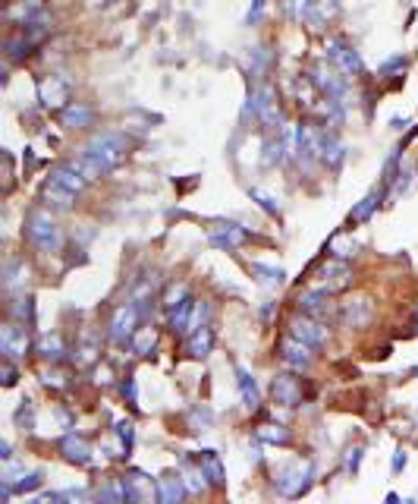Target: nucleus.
Wrapping results in <instances>:
<instances>
[{
    "mask_svg": "<svg viewBox=\"0 0 418 504\" xmlns=\"http://www.w3.org/2000/svg\"><path fill=\"white\" fill-rule=\"evenodd\" d=\"M290 334H292L296 341H302V344H308L312 350H314V347H324L327 338H330L324 325H318V321H312V318H305V316L290 321Z\"/></svg>",
    "mask_w": 418,
    "mask_h": 504,
    "instance_id": "6e6552de",
    "label": "nucleus"
},
{
    "mask_svg": "<svg viewBox=\"0 0 418 504\" xmlns=\"http://www.w3.org/2000/svg\"><path fill=\"white\" fill-rule=\"evenodd\" d=\"M324 281H327V294L330 290H346L349 284H352V277H349V265L343 259H336V262H330V265H324Z\"/></svg>",
    "mask_w": 418,
    "mask_h": 504,
    "instance_id": "6ab92c4d",
    "label": "nucleus"
},
{
    "mask_svg": "<svg viewBox=\"0 0 418 504\" xmlns=\"http://www.w3.org/2000/svg\"><path fill=\"white\" fill-rule=\"evenodd\" d=\"M123 486H126V501H148L151 495H158L154 492V486H151V479L145 476V473H126L123 476Z\"/></svg>",
    "mask_w": 418,
    "mask_h": 504,
    "instance_id": "2eb2a0df",
    "label": "nucleus"
},
{
    "mask_svg": "<svg viewBox=\"0 0 418 504\" xmlns=\"http://www.w3.org/2000/svg\"><path fill=\"white\" fill-rule=\"evenodd\" d=\"M248 240V233L246 227H239V224H224V227H214L211 230V243L217 246V250H239L242 243Z\"/></svg>",
    "mask_w": 418,
    "mask_h": 504,
    "instance_id": "9b49d317",
    "label": "nucleus"
},
{
    "mask_svg": "<svg viewBox=\"0 0 418 504\" xmlns=\"http://www.w3.org/2000/svg\"><path fill=\"white\" fill-rule=\"evenodd\" d=\"M138 318H142V312H138L136 303L120 306V309L114 312V318H110V338H114L116 344H126V341H132Z\"/></svg>",
    "mask_w": 418,
    "mask_h": 504,
    "instance_id": "0eeeda50",
    "label": "nucleus"
},
{
    "mask_svg": "<svg viewBox=\"0 0 418 504\" xmlns=\"http://www.w3.org/2000/svg\"><path fill=\"white\" fill-rule=\"evenodd\" d=\"M10 312L16 316L19 321H26V325H32L35 321V306H32V296H26V299H16V303L10 306Z\"/></svg>",
    "mask_w": 418,
    "mask_h": 504,
    "instance_id": "f704fd0d",
    "label": "nucleus"
},
{
    "mask_svg": "<svg viewBox=\"0 0 418 504\" xmlns=\"http://www.w3.org/2000/svg\"><path fill=\"white\" fill-rule=\"evenodd\" d=\"M261 441H270V444H286L290 441V432H286L283 426H264L261 432H258Z\"/></svg>",
    "mask_w": 418,
    "mask_h": 504,
    "instance_id": "4c0bfd02",
    "label": "nucleus"
},
{
    "mask_svg": "<svg viewBox=\"0 0 418 504\" xmlns=\"http://www.w3.org/2000/svg\"><path fill=\"white\" fill-rule=\"evenodd\" d=\"M0 347H4L6 360H19V356L28 353V334L22 331V328H16V325L4 328V334H0Z\"/></svg>",
    "mask_w": 418,
    "mask_h": 504,
    "instance_id": "f8f14e48",
    "label": "nucleus"
},
{
    "mask_svg": "<svg viewBox=\"0 0 418 504\" xmlns=\"http://www.w3.org/2000/svg\"><path fill=\"white\" fill-rule=\"evenodd\" d=\"M154 344H158V334L151 331V328H142V331H136L132 334V350H136L138 356H148Z\"/></svg>",
    "mask_w": 418,
    "mask_h": 504,
    "instance_id": "473e14b6",
    "label": "nucleus"
},
{
    "mask_svg": "<svg viewBox=\"0 0 418 504\" xmlns=\"http://www.w3.org/2000/svg\"><path fill=\"white\" fill-rule=\"evenodd\" d=\"M274 400L283 407H296L302 400V385L292 375H277L274 378Z\"/></svg>",
    "mask_w": 418,
    "mask_h": 504,
    "instance_id": "4468645a",
    "label": "nucleus"
},
{
    "mask_svg": "<svg viewBox=\"0 0 418 504\" xmlns=\"http://www.w3.org/2000/svg\"><path fill=\"white\" fill-rule=\"evenodd\" d=\"M236 382H239V394H242V404L248 407V410H255V407L261 404V394H258V385H255V375L248 372L246 366H236Z\"/></svg>",
    "mask_w": 418,
    "mask_h": 504,
    "instance_id": "a211bd4d",
    "label": "nucleus"
},
{
    "mask_svg": "<svg viewBox=\"0 0 418 504\" xmlns=\"http://www.w3.org/2000/svg\"><path fill=\"white\" fill-rule=\"evenodd\" d=\"M126 155H129V139L123 133H110L107 129V133L92 136V142L85 145L82 158H79V167L85 171L88 180H98L114 171V167H120Z\"/></svg>",
    "mask_w": 418,
    "mask_h": 504,
    "instance_id": "f257e3e1",
    "label": "nucleus"
},
{
    "mask_svg": "<svg viewBox=\"0 0 418 504\" xmlns=\"http://www.w3.org/2000/svg\"><path fill=\"white\" fill-rule=\"evenodd\" d=\"M252 274L261 277L264 287H280L283 284V268H274V265H264V262H252Z\"/></svg>",
    "mask_w": 418,
    "mask_h": 504,
    "instance_id": "c85d7f7f",
    "label": "nucleus"
},
{
    "mask_svg": "<svg viewBox=\"0 0 418 504\" xmlns=\"http://www.w3.org/2000/svg\"><path fill=\"white\" fill-rule=\"evenodd\" d=\"M4 385H16V369H13V363L4 366Z\"/></svg>",
    "mask_w": 418,
    "mask_h": 504,
    "instance_id": "de8ad7c7",
    "label": "nucleus"
},
{
    "mask_svg": "<svg viewBox=\"0 0 418 504\" xmlns=\"http://www.w3.org/2000/svg\"><path fill=\"white\" fill-rule=\"evenodd\" d=\"M274 486L280 495H286V498L302 495L305 488L312 486V463H308V460H290V463H280L274 470Z\"/></svg>",
    "mask_w": 418,
    "mask_h": 504,
    "instance_id": "f03ea898",
    "label": "nucleus"
},
{
    "mask_svg": "<svg viewBox=\"0 0 418 504\" xmlns=\"http://www.w3.org/2000/svg\"><path fill=\"white\" fill-rule=\"evenodd\" d=\"M358 460H362V448H352L349 457H346V470H349V473L358 470Z\"/></svg>",
    "mask_w": 418,
    "mask_h": 504,
    "instance_id": "a18cd8bd",
    "label": "nucleus"
},
{
    "mask_svg": "<svg viewBox=\"0 0 418 504\" xmlns=\"http://www.w3.org/2000/svg\"><path fill=\"white\" fill-rule=\"evenodd\" d=\"M208 422H211V413L208 410H204V416L202 413H192V432H204V426H208Z\"/></svg>",
    "mask_w": 418,
    "mask_h": 504,
    "instance_id": "79ce46f5",
    "label": "nucleus"
},
{
    "mask_svg": "<svg viewBox=\"0 0 418 504\" xmlns=\"http://www.w3.org/2000/svg\"><path fill=\"white\" fill-rule=\"evenodd\" d=\"M286 13H290L292 19H302L308 13V0H286Z\"/></svg>",
    "mask_w": 418,
    "mask_h": 504,
    "instance_id": "a19ab883",
    "label": "nucleus"
},
{
    "mask_svg": "<svg viewBox=\"0 0 418 504\" xmlns=\"http://www.w3.org/2000/svg\"><path fill=\"white\" fill-rule=\"evenodd\" d=\"M38 101L48 111H63L70 107V85L60 76H44L38 82Z\"/></svg>",
    "mask_w": 418,
    "mask_h": 504,
    "instance_id": "423d86ee",
    "label": "nucleus"
},
{
    "mask_svg": "<svg viewBox=\"0 0 418 504\" xmlns=\"http://www.w3.org/2000/svg\"><path fill=\"white\" fill-rule=\"evenodd\" d=\"M406 466V454L402 451H396V457H393V470H402Z\"/></svg>",
    "mask_w": 418,
    "mask_h": 504,
    "instance_id": "09e8293b",
    "label": "nucleus"
},
{
    "mask_svg": "<svg viewBox=\"0 0 418 504\" xmlns=\"http://www.w3.org/2000/svg\"><path fill=\"white\" fill-rule=\"evenodd\" d=\"M327 60L334 63L336 70L343 73V76H358L365 67H362V57H358V50H352L346 41H340V38H330L327 41Z\"/></svg>",
    "mask_w": 418,
    "mask_h": 504,
    "instance_id": "39448f33",
    "label": "nucleus"
},
{
    "mask_svg": "<svg viewBox=\"0 0 418 504\" xmlns=\"http://www.w3.org/2000/svg\"><path fill=\"white\" fill-rule=\"evenodd\" d=\"M211 347H214V331H211L208 325L195 328V331L189 334V356H195V360H204V356L211 353Z\"/></svg>",
    "mask_w": 418,
    "mask_h": 504,
    "instance_id": "aec40b11",
    "label": "nucleus"
},
{
    "mask_svg": "<svg viewBox=\"0 0 418 504\" xmlns=\"http://www.w3.org/2000/svg\"><path fill=\"white\" fill-rule=\"evenodd\" d=\"M299 309H302L305 316H324L327 312V290H305V294L299 296Z\"/></svg>",
    "mask_w": 418,
    "mask_h": 504,
    "instance_id": "bb28decb",
    "label": "nucleus"
},
{
    "mask_svg": "<svg viewBox=\"0 0 418 504\" xmlns=\"http://www.w3.org/2000/svg\"><path fill=\"white\" fill-rule=\"evenodd\" d=\"M378 202H380V193H368V195H365V199H362V202H358L356 208L349 211V221H352V224H362V221H368V218H371V211L378 208Z\"/></svg>",
    "mask_w": 418,
    "mask_h": 504,
    "instance_id": "c756f323",
    "label": "nucleus"
},
{
    "mask_svg": "<svg viewBox=\"0 0 418 504\" xmlns=\"http://www.w3.org/2000/svg\"><path fill=\"white\" fill-rule=\"evenodd\" d=\"M4 277H6V287L10 290H16V287H22V284L28 281V268H26V262H10V265L4 268Z\"/></svg>",
    "mask_w": 418,
    "mask_h": 504,
    "instance_id": "2f4dec72",
    "label": "nucleus"
},
{
    "mask_svg": "<svg viewBox=\"0 0 418 504\" xmlns=\"http://www.w3.org/2000/svg\"><path fill=\"white\" fill-rule=\"evenodd\" d=\"M35 41L28 38V35H19V38H10L6 41V54L13 57V60H19V57H26L28 54V48H32Z\"/></svg>",
    "mask_w": 418,
    "mask_h": 504,
    "instance_id": "c9c22d12",
    "label": "nucleus"
},
{
    "mask_svg": "<svg viewBox=\"0 0 418 504\" xmlns=\"http://www.w3.org/2000/svg\"><path fill=\"white\" fill-rule=\"evenodd\" d=\"M330 252H334L336 259L346 262V259H352V255H356V243H349L346 237H334V240H330Z\"/></svg>",
    "mask_w": 418,
    "mask_h": 504,
    "instance_id": "e433bc0d",
    "label": "nucleus"
},
{
    "mask_svg": "<svg viewBox=\"0 0 418 504\" xmlns=\"http://www.w3.org/2000/svg\"><path fill=\"white\" fill-rule=\"evenodd\" d=\"M318 158L324 161L327 167H336L343 158H346V145H343L340 139H334V133L321 129L318 133Z\"/></svg>",
    "mask_w": 418,
    "mask_h": 504,
    "instance_id": "ddd939ff",
    "label": "nucleus"
},
{
    "mask_svg": "<svg viewBox=\"0 0 418 504\" xmlns=\"http://www.w3.org/2000/svg\"><path fill=\"white\" fill-rule=\"evenodd\" d=\"M26 230H28V240L38 246L41 252H57L63 246V237H60V227L54 224V218L48 211L35 208L26 221Z\"/></svg>",
    "mask_w": 418,
    "mask_h": 504,
    "instance_id": "7ed1b4c3",
    "label": "nucleus"
},
{
    "mask_svg": "<svg viewBox=\"0 0 418 504\" xmlns=\"http://www.w3.org/2000/svg\"><path fill=\"white\" fill-rule=\"evenodd\" d=\"M72 199H76V193H70V189H63V186H57V183H50V180H48V186H44V202H48V205L70 208Z\"/></svg>",
    "mask_w": 418,
    "mask_h": 504,
    "instance_id": "cd10ccee",
    "label": "nucleus"
},
{
    "mask_svg": "<svg viewBox=\"0 0 418 504\" xmlns=\"http://www.w3.org/2000/svg\"><path fill=\"white\" fill-rule=\"evenodd\" d=\"M189 294H186V287H182V284H176V287H170L167 290V296H164V306L167 309H173L176 303H182V299H186Z\"/></svg>",
    "mask_w": 418,
    "mask_h": 504,
    "instance_id": "ea45409f",
    "label": "nucleus"
},
{
    "mask_svg": "<svg viewBox=\"0 0 418 504\" xmlns=\"http://www.w3.org/2000/svg\"><path fill=\"white\" fill-rule=\"evenodd\" d=\"M261 13H264V0H255L252 4V10H248V26H255L261 19Z\"/></svg>",
    "mask_w": 418,
    "mask_h": 504,
    "instance_id": "49530a36",
    "label": "nucleus"
},
{
    "mask_svg": "<svg viewBox=\"0 0 418 504\" xmlns=\"http://www.w3.org/2000/svg\"><path fill=\"white\" fill-rule=\"evenodd\" d=\"M312 82H314V89L324 92L327 98H336L340 104H346V101H343L346 98V76H343L334 63H318L312 73Z\"/></svg>",
    "mask_w": 418,
    "mask_h": 504,
    "instance_id": "20e7f679",
    "label": "nucleus"
},
{
    "mask_svg": "<svg viewBox=\"0 0 418 504\" xmlns=\"http://www.w3.org/2000/svg\"><path fill=\"white\" fill-rule=\"evenodd\" d=\"M343 321H346L349 328H365L371 321V303H368V299L349 303L346 309H343Z\"/></svg>",
    "mask_w": 418,
    "mask_h": 504,
    "instance_id": "a878e982",
    "label": "nucleus"
},
{
    "mask_svg": "<svg viewBox=\"0 0 418 504\" xmlns=\"http://www.w3.org/2000/svg\"><path fill=\"white\" fill-rule=\"evenodd\" d=\"M0 451H4V454H0L4 460H13V448H10V441H4V448H0Z\"/></svg>",
    "mask_w": 418,
    "mask_h": 504,
    "instance_id": "8fccbe9b",
    "label": "nucleus"
},
{
    "mask_svg": "<svg viewBox=\"0 0 418 504\" xmlns=\"http://www.w3.org/2000/svg\"><path fill=\"white\" fill-rule=\"evenodd\" d=\"M38 353L44 356V360L57 363V360L63 356V341L57 338V334H44V338L38 341Z\"/></svg>",
    "mask_w": 418,
    "mask_h": 504,
    "instance_id": "7c9ffc66",
    "label": "nucleus"
},
{
    "mask_svg": "<svg viewBox=\"0 0 418 504\" xmlns=\"http://www.w3.org/2000/svg\"><path fill=\"white\" fill-rule=\"evenodd\" d=\"M60 120H63V127H70V129H82V127H92L94 114H92V107H85V104H70L60 111Z\"/></svg>",
    "mask_w": 418,
    "mask_h": 504,
    "instance_id": "5701e85b",
    "label": "nucleus"
},
{
    "mask_svg": "<svg viewBox=\"0 0 418 504\" xmlns=\"http://www.w3.org/2000/svg\"><path fill=\"white\" fill-rule=\"evenodd\" d=\"M186 495V482H182V476H160L158 479V498L164 504H176Z\"/></svg>",
    "mask_w": 418,
    "mask_h": 504,
    "instance_id": "412c9836",
    "label": "nucleus"
},
{
    "mask_svg": "<svg viewBox=\"0 0 418 504\" xmlns=\"http://www.w3.org/2000/svg\"><path fill=\"white\" fill-rule=\"evenodd\" d=\"M50 183H57V186H63V189H70V193L79 195L85 189L88 177L79 164H57V167H50Z\"/></svg>",
    "mask_w": 418,
    "mask_h": 504,
    "instance_id": "1a4fd4ad",
    "label": "nucleus"
},
{
    "mask_svg": "<svg viewBox=\"0 0 418 504\" xmlns=\"http://www.w3.org/2000/svg\"><path fill=\"white\" fill-rule=\"evenodd\" d=\"M180 476H182V482H186V492H189V495H202L204 488L211 486L208 476H204V470H202V463L192 466V463L186 460V463H182V473H180Z\"/></svg>",
    "mask_w": 418,
    "mask_h": 504,
    "instance_id": "393cba45",
    "label": "nucleus"
},
{
    "mask_svg": "<svg viewBox=\"0 0 418 504\" xmlns=\"http://www.w3.org/2000/svg\"><path fill=\"white\" fill-rule=\"evenodd\" d=\"M192 312H195V299L186 296L182 303H176L170 309V328L180 334H189V321H192Z\"/></svg>",
    "mask_w": 418,
    "mask_h": 504,
    "instance_id": "b1692460",
    "label": "nucleus"
},
{
    "mask_svg": "<svg viewBox=\"0 0 418 504\" xmlns=\"http://www.w3.org/2000/svg\"><path fill=\"white\" fill-rule=\"evenodd\" d=\"M198 463H202V470H204V476H208L211 486H226V470H224V463H220V457L214 454V451H204L202 457H198Z\"/></svg>",
    "mask_w": 418,
    "mask_h": 504,
    "instance_id": "4be33fe9",
    "label": "nucleus"
},
{
    "mask_svg": "<svg viewBox=\"0 0 418 504\" xmlns=\"http://www.w3.org/2000/svg\"><path fill=\"white\" fill-rule=\"evenodd\" d=\"M252 199H258L268 215H277V211H280V202H277L270 193H264V189H252Z\"/></svg>",
    "mask_w": 418,
    "mask_h": 504,
    "instance_id": "58836bf2",
    "label": "nucleus"
},
{
    "mask_svg": "<svg viewBox=\"0 0 418 504\" xmlns=\"http://www.w3.org/2000/svg\"><path fill=\"white\" fill-rule=\"evenodd\" d=\"M41 382L48 385V388H50V385H54V388H63V385H66V378L60 375V372H44V378H41Z\"/></svg>",
    "mask_w": 418,
    "mask_h": 504,
    "instance_id": "37998d69",
    "label": "nucleus"
},
{
    "mask_svg": "<svg viewBox=\"0 0 418 504\" xmlns=\"http://www.w3.org/2000/svg\"><path fill=\"white\" fill-rule=\"evenodd\" d=\"M60 448H63V457L72 460V463H88L92 460V444L82 435H63Z\"/></svg>",
    "mask_w": 418,
    "mask_h": 504,
    "instance_id": "dca6fc26",
    "label": "nucleus"
},
{
    "mask_svg": "<svg viewBox=\"0 0 418 504\" xmlns=\"http://www.w3.org/2000/svg\"><path fill=\"white\" fill-rule=\"evenodd\" d=\"M409 189V173H400V180L393 183V189H390V199H396L400 193H406Z\"/></svg>",
    "mask_w": 418,
    "mask_h": 504,
    "instance_id": "c03bdc74",
    "label": "nucleus"
},
{
    "mask_svg": "<svg viewBox=\"0 0 418 504\" xmlns=\"http://www.w3.org/2000/svg\"><path fill=\"white\" fill-rule=\"evenodd\" d=\"M283 158H290V155H286V142H283V139H270V142L264 145V164L274 167V164H280Z\"/></svg>",
    "mask_w": 418,
    "mask_h": 504,
    "instance_id": "72a5a7b5",
    "label": "nucleus"
},
{
    "mask_svg": "<svg viewBox=\"0 0 418 504\" xmlns=\"http://www.w3.org/2000/svg\"><path fill=\"white\" fill-rule=\"evenodd\" d=\"M280 356H283L286 366H292V369H299V372L312 366V347L302 344V341H296L292 334L280 344Z\"/></svg>",
    "mask_w": 418,
    "mask_h": 504,
    "instance_id": "9d476101",
    "label": "nucleus"
},
{
    "mask_svg": "<svg viewBox=\"0 0 418 504\" xmlns=\"http://www.w3.org/2000/svg\"><path fill=\"white\" fill-rule=\"evenodd\" d=\"M129 451H132V422L116 419L114 441H110V457H129Z\"/></svg>",
    "mask_w": 418,
    "mask_h": 504,
    "instance_id": "f3484780",
    "label": "nucleus"
}]
</instances>
